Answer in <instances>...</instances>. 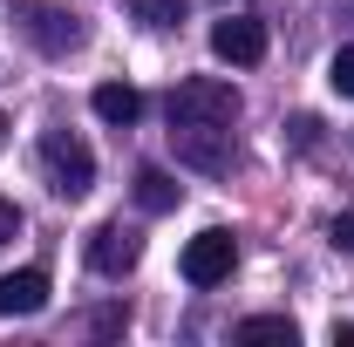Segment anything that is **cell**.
<instances>
[{
	"instance_id": "7a4b0ae2",
	"label": "cell",
	"mask_w": 354,
	"mask_h": 347,
	"mask_svg": "<svg viewBox=\"0 0 354 347\" xmlns=\"http://www.w3.org/2000/svg\"><path fill=\"white\" fill-rule=\"evenodd\" d=\"M171 123H239V88L212 82V75H191L171 88Z\"/></svg>"
},
{
	"instance_id": "2e32d148",
	"label": "cell",
	"mask_w": 354,
	"mask_h": 347,
	"mask_svg": "<svg viewBox=\"0 0 354 347\" xmlns=\"http://www.w3.org/2000/svg\"><path fill=\"white\" fill-rule=\"evenodd\" d=\"M0 143H7V116H0Z\"/></svg>"
},
{
	"instance_id": "ba28073f",
	"label": "cell",
	"mask_w": 354,
	"mask_h": 347,
	"mask_svg": "<svg viewBox=\"0 0 354 347\" xmlns=\"http://www.w3.org/2000/svg\"><path fill=\"white\" fill-rule=\"evenodd\" d=\"M41 306H48V272L41 265H21V272L0 279V320H28Z\"/></svg>"
},
{
	"instance_id": "52a82bcc",
	"label": "cell",
	"mask_w": 354,
	"mask_h": 347,
	"mask_svg": "<svg viewBox=\"0 0 354 347\" xmlns=\"http://www.w3.org/2000/svg\"><path fill=\"white\" fill-rule=\"evenodd\" d=\"M136 259H143V238H136L130 225H102V232L88 238V265H95V272H109V279H116V272H130Z\"/></svg>"
},
{
	"instance_id": "7c38bea8",
	"label": "cell",
	"mask_w": 354,
	"mask_h": 347,
	"mask_svg": "<svg viewBox=\"0 0 354 347\" xmlns=\"http://www.w3.org/2000/svg\"><path fill=\"white\" fill-rule=\"evenodd\" d=\"M136 21L143 28H177L184 21V0H136Z\"/></svg>"
},
{
	"instance_id": "8992f818",
	"label": "cell",
	"mask_w": 354,
	"mask_h": 347,
	"mask_svg": "<svg viewBox=\"0 0 354 347\" xmlns=\"http://www.w3.org/2000/svg\"><path fill=\"white\" fill-rule=\"evenodd\" d=\"M28 35H35L41 55H68V48H82V21L48 7V0H28Z\"/></svg>"
},
{
	"instance_id": "6da1fadb",
	"label": "cell",
	"mask_w": 354,
	"mask_h": 347,
	"mask_svg": "<svg viewBox=\"0 0 354 347\" xmlns=\"http://www.w3.org/2000/svg\"><path fill=\"white\" fill-rule=\"evenodd\" d=\"M41 171L55 198H88L95 184V150H88L75 130H41Z\"/></svg>"
},
{
	"instance_id": "277c9868",
	"label": "cell",
	"mask_w": 354,
	"mask_h": 347,
	"mask_svg": "<svg viewBox=\"0 0 354 347\" xmlns=\"http://www.w3.org/2000/svg\"><path fill=\"white\" fill-rule=\"evenodd\" d=\"M232 265H239V238L218 232V225L184 245V279H191V286H218V279H232Z\"/></svg>"
},
{
	"instance_id": "e0dca14e",
	"label": "cell",
	"mask_w": 354,
	"mask_h": 347,
	"mask_svg": "<svg viewBox=\"0 0 354 347\" xmlns=\"http://www.w3.org/2000/svg\"><path fill=\"white\" fill-rule=\"evenodd\" d=\"M341 7H354V0H341Z\"/></svg>"
},
{
	"instance_id": "5bb4252c",
	"label": "cell",
	"mask_w": 354,
	"mask_h": 347,
	"mask_svg": "<svg viewBox=\"0 0 354 347\" xmlns=\"http://www.w3.org/2000/svg\"><path fill=\"white\" fill-rule=\"evenodd\" d=\"M327 238H334L341 252H354V212H341V218H334V225H327Z\"/></svg>"
},
{
	"instance_id": "30bf717a",
	"label": "cell",
	"mask_w": 354,
	"mask_h": 347,
	"mask_svg": "<svg viewBox=\"0 0 354 347\" xmlns=\"http://www.w3.org/2000/svg\"><path fill=\"white\" fill-rule=\"evenodd\" d=\"M177 198H184V184H177L171 171H157V164L136 171V205H143V212H177Z\"/></svg>"
},
{
	"instance_id": "3957f363",
	"label": "cell",
	"mask_w": 354,
	"mask_h": 347,
	"mask_svg": "<svg viewBox=\"0 0 354 347\" xmlns=\"http://www.w3.org/2000/svg\"><path fill=\"white\" fill-rule=\"evenodd\" d=\"M177 164L191 171H225L232 164V123H171Z\"/></svg>"
},
{
	"instance_id": "8fae6325",
	"label": "cell",
	"mask_w": 354,
	"mask_h": 347,
	"mask_svg": "<svg viewBox=\"0 0 354 347\" xmlns=\"http://www.w3.org/2000/svg\"><path fill=\"white\" fill-rule=\"evenodd\" d=\"M239 341H279V347H293L300 327H293L286 313H252V320H239Z\"/></svg>"
},
{
	"instance_id": "4fadbf2b",
	"label": "cell",
	"mask_w": 354,
	"mask_h": 347,
	"mask_svg": "<svg viewBox=\"0 0 354 347\" xmlns=\"http://www.w3.org/2000/svg\"><path fill=\"white\" fill-rule=\"evenodd\" d=\"M327 88H334V95H354V48H341V55L327 62Z\"/></svg>"
},
{
	"instance_id": "5b68a950",
	"label": "cell",
	"mask_w": 354,
	"mask_h": 347,
	"mask_svg": "<svg viewBox=\"0 0 354 347\" xmlns=\"http://www.w3.org/2000/svg\"><path fill=\"white\" fill-rule=\"evenodd\" d=\"M212 55L232 62V68L266 62V21H252V14H225L218 28H212Z\"/></svg>"
},
{
	"instance_id": "9a60e30c",
	"label": "cell",
	"mask_w": 354,
	"mask_h": 347,
	"mask_svg": "<svg viewBox=\"0 0 354 347\" xmlns=\"http://www.w3.org/2000/svg\"><path fill=\"white\" fill-rule=\"evenodd\" d=\"M14 232H21V212H14V205H7V198H0V245H7V238H14Z\"/></svg>"
},
{
	"instance_id": "9c48e42d",
	"label": "cell",
	"mask_w": 354,
	"mask_h": 347,
	"mask_svg": "<svg viewBox=\"0 0 354 347\" xmlns=\"http://www.w3.org/2000/svg\"><path fill=\"white\" fill-rule=\"evenodd\" d=\"M88 109H95L102 123H116V130H130L136 116H143V95H136L130 82H95V95H88Z\"/></svg>"
}]
</instances>
